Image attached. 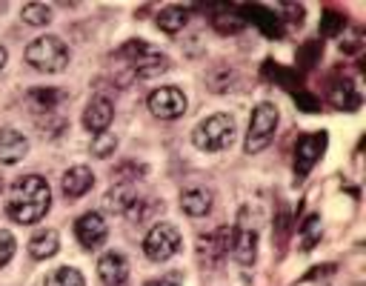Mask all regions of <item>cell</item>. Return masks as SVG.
<instances>
[{"label":"cell","mask_w":366,"mask_h":286,"mask_svg":"<svg viewBox=\"0 0 366 286\" xmlns=\"http://www.w3.org/2000/svg\"><path fill=\"white\" fill-rule=\"evenodd\" d=\"M283 9H286V21H292V23H301L304 21V6L301 4L298 6L295 4H286Z\"/></svg>","instance_id":"obj_31"},{"label":"cell","mask_w":366,"mask_h":286,"mask_svg":"<svg viewBox=\"0 0 366 286\" xmlns=\"http://www.w3.org/2000/svg\"><path fill=\"white\" fill-rule=\"evenodd\" d=\"M26 63L40 72H63L69 66V49L60 38H38L26 46Z\"/></svg>","instance_id":"obj_3"},{"label":"cell","mask_w":366,"mask_h":286,"mask_svg":"<svg viewBox=\"0 0 366 286\" xmlns=\"http://www.w3.org/2000/svg\"><path fill=\"white\" fill-rule=\"evenodd\" d=\"M63 195L66 198H84L92 186H95V175H92V169L89 166H75V169H69L66 175H63Z\"/></svg>","instance_id":"obj_12"},{"label":"cell","mask_w":366,"mask_h":286,"mask_svg":"<svg viewBox=\"0 0 366 286\" xmlns=\"http://www.w3.org/2000/svg\"><path fill=\"white\" fill-rule=\"evenodd\" d=\"M21 15H23V21L32 23V26H46V23L52 21V9H49L46 4H26Z\"/></svg>","instance_id":"obj_25"},{"label":"cell","mask_w":366,"mask_h":286,"mask_svg":"<svg viewBox=\"0 0 366 286\" xmlns=\"http://www.w3.org/2000/svg\"><path fill=\"white\" fill-rule=\"evenodd\" d=\"M275 129H278V106L275 103H258L252 109V118H249V132H246V152L255 155V152H263L272 137H275Z\"/></svg>","instance_id":"obj_4"},{"label":"cell","mask_w":366,"mask_h":286,"mask_svg":"<svg viewBox=\"0 0 366 286\" xmlns=\"http://www.w3.org/2000/svg\"><path fill=\"white\" fill-rule=\"evenodd\" d=\"M181 209L189 214V218H203V214L212 209V195L206 189H189L181 195Z\"/></svg>","instance_id":"obj_15"},{"label":"cell","mask_w":366,"mask_h":286,"mask_svg":"<svg viewBox=\"0 0 366 286\" xmlns=\"http://www.w3.org/2000/svg\"><path fill=\"white\" fill-rule=\"evenodd\" d=\"M143 286H181V278L178 275H166V278H158V280H146Z\"/></svg>","instance_id":"obj_32"},{"label":"cell","mask_w":366,"mask_h":286,"mask_svg":"<svg viewBox=\"0 0 366 286\" xmlns=\"http://www.w3.org/2000/svg\"><path fill=\"white\" fill-rule=\"evenodd\" d=\"M178 249H181V232L172 224H158L143 241V252L149 255V261H158V263L169 261Z\"/></svg>","instance_id":"obj_5"},{"label":"cell","mask_w":366,"mask_h":286,"mask_svg":"<svg viewBox=\"0 0 366 286\" xmlns=\"http://www.w3.org/2000/svg\"><path fill=\"white\" fill-rule=\"evenodd\" d=\"M75 235L84 244V249H98V246L106 244L109 227H106V221L101 218L98 212H86L84 218H78V224H75Z\"/></svg>","instance_id":"obj_8"},{"label":"cell","mask_w":366,"mask_h":286,"mask_svg":"<svg viewBox=\"0 0 366 286\" xmlns=\"http://www.w3.org/2000/svg\"><path fill=\"white\" fill-rule=\"evenodd\" d=\"M149 112L161 120H175L186 112V95L175 86H161L149 95Z\"/></svg>","instance_id":"obj_7"},{"label":"cell","mask_w":366,"mask_h":286,"mask_svg":"<svg viewBox=\"0 0 366 286\" xmlns=\"http://www.w3.org/2000/svg\"><path fill=\"white\" fill-rule=\"evenodd\" d=\"M215 29L221 32V35H235V32H241L244 29V15H238V12H217L215 15Z\"/></svg>","instance_id":"obj_23"},{"label":"cell","mask_w":366,"mask_h":286,"mask_svg":"<svg viewBox=\"0 0 366 286\" xmlns=\"http://www.w3.org/2000/svg\"><path fill=\"white\" fill-rule=\"evenodd\" d=\"M229 252L238 258V263L249 266L255 261V252H258V235H255V229L235 227L232 229V249Z\"/></svg>","instance_id":"obj_13"},{"label":"cell","mask_w":366,"mask_h":286,"mask_svg":"<svg viewBox=\"0 0 366 286\" xmlns=\"http://www.w3.org/2000/svg\"><path fill=\"white\" fill-rule=\"evenodd\" d=\"M49 206H52L49 183L40 175H23L9 189L6 214L15 224H38L49 212Z\"/></svg>","instance_id":"obj_1"},{"label":"cell","mask_w":366,"mask_h":286,"mask_svg":"<svg viewBox=\"0 0 366 286\" xmlns=\"http://www.w3.org/2000/svg\"><path fill=\"white\" fill-rule=\"evenodd\" d=\"M135 200H137L135 189H132V186H126V183H120V186H115V189H109V192H106V198H103V206H106L109 212L126 214V212L132 209V203H135Z\"/></svg>","instance_id":"obj_17"},{"label":"cell","mask_w":366,"mask_h":286,"mask_svg":"<svg viewBox=\"0 0 366 286\" xmlns=\"http://www.w3.org/2000/svg\"><path fill=\"white\" fill-rule=\"evenodd\" d=\"M115 149H118V137H115L112 132L95 135V143H92V155H95V158H109Z\"/></svg>","instance_id":"obj_26"},{"label":"cell","mask_w":366,"mask_h":286,"mask_svg":"<svg viewBox=\"0 0 366 286\" xmlns=\"http://www.w3.org/2000/svg\"><path fill=\"white\" fill-rule=\"evenodd\" d=\"M301 249L304 252H309L318 241H321V218H318V214H309V218L304 221V227H301Z\"/></svg>","instance_id":"obj_24"},{"label":"cell","mask_w":366,"mask_h":286,"mask_svg":"<svg viewBox=\"0 0 366 286\" xmlns=\"http://www.w3.org/2000/svg\"><path fill=\"white\" fill-rule=\"evenodd\" d=\"M143 52H146V43H143V40H129L126 46H120V49H118V57H120V60H132V63H135Z\"/></svg>","instance_id":"obj_29"},{"label":"cell","mask_w":366,"mask_h":286,"mask_svg":"<svg viewBox=\"0 0 366 286\" xmlns=\"http://www.w3.org/2000/svg\"><path fill=\"white\" fill-rule=\"evenodd\" d=\"M166 69H169V57L161 55V52H149V49H146L135 60V75L137 78H158L161 72H166Z\"/></svg>","instance_id":"obj_14"},{"label":"cell","mask_w":366,"mask_h":286,"mask_svg":"<svg viewBox=\"0 0 366 286\" xmlns=\"http://www.w3.org/2000/svg\"><path fill=\"white\" fill-rule=\"evenodd\" d=\"M15 235L12 232H6V229H0V266H6L9 261H12V255H15Z\"/></svg>","instance_id":"obj_27"},{"label":"cell","mask_w":366,"mask_h":286,"mask_svg":"<svg viewBox=\"0 0 366 286\" xmlns=\"http://www.w3.org/2000/svg\"><path fill=\"white\" fill-rule=\"evenodd\" d=\"M6 57H9V55H6V49H4V46H0V69H4V66H6Z\"/></svg>","instance_id":"obj_33"},{"label":"cell","mask_w":366,"mask_h":286,"mask_svg":"<svg viewBox=\"0 0 366 286\" xmlns=\"http://www.w3.org/2000/svg\"><path fill=\"white\" fill-rule=\"evenodd\" d=\"M249 12H252V21L261 26V32H263L266 38H280V29H278V18H275V12H269V9H263V6H252Z\"/></svg>","instance_id":"obj_21"},{"label":"cell","mask_w":366,"mask_h":286,"mask_svg":"<svg viewBox=\"0 0 366 286\" xmlns=\"http://www.w3.org/2000/svg\"><path fill=\"white\" fill-rule=\"evenodd\" d=\"M329 101H332L338 109H358V106H360V95H358V89H355L352 81H341V84L332 89Z\"/></svg>","instance_id":"obj_19"},{"label":"cell","mask_w":366,"mask_h":286,"mask_svg":"<svg viewBox=\"0 0 366 286\" xmlns=\"http://www.w3.org/2000/svg\"><path fill=\"white\" fill-rule=\"evenodd\" d=\"M60 98H63V95L55 92V89H32V92L26 95V101H29L35 109H40V112H52Z\"/></svg>","instance_id":"obj_22"},{"label":"cell","mask_w":366,"mask_h":286,"mask_svg":"<svg viewBox=\"0 0 366 286\" xmlns=\"http://www.w3.org/2000/svg\"><path fill=\"white\" fill-rule=\"evenodd\" d=\"M186 21H189V15H186L183 6H166V9H161V15H158V26H161L166 35L183 32Z\"/></svg>","instance_id":"obj_18"},{"label":"cell","mask_w":366,"mask_h":286,"mask_svg":"<svg viewBox=\"0 0 366 286\" xmlns=\"http://www.w3.org/2000/svg\"><path fill=\"white\" fill-rule=\"evenodd\" d=\"M146 175V166L143 164H120L115 169V181H135V178H143Z\"/></svg>","instance_id":"obj_28"},{"label":"cell","mask_w":366,"mask_h":286,"mask_svg":"<svg viewBox=\"0 0 366 286\" xmlns=\"http://www.w3.org/2000/svg\"><path fill=\"white\" fill-rule=\"evenodd\" d=\"M232 140H235L232 115H212V118L200 120L192 132V143L200 152H221V149L232 147Z\"/></svg>","instance_id":"obj_2"},{"label":"cell","mask_w":366,"mask_h":286,"mask_svg":"<svg viewBox=\"0 0 366 286\" xmlns=\"http://www.w3.org/2000/svg\"><path fill=\"white\" fill-rule=\"evenodd\" d=\"M326 132H315V135H304L298 137V147H295V175L298 178H307L312 172V166L324 158L326 152Z\"/></svg>","instance_id":"obj_6"},{"label":"cell","mask_w":366,"mask_h":286,"mask_svg":"<svg viewBox=\"0 0 366 286\" xmlns=\"http://www.w3.org/2000/svg\"><path fill=\"white\" fill-rule=\"evenodd\" d=\"M57 249H60V241H57V232H55V229H40V232L29 241V252H32V258H38V261H46V258L57 255Z\"/></svg>","instance_id":"obj_16"},{"label":"cell","mask_w":366,"mask_h":286,"mask_svg":"<svg viewBox=\"0 0 366 286\" xmlns=\"http://www.w3.org/2000/svg\"><path fill=\"white\" fill-rule=\"evenodd\" d=\"M0 189H4V181H0Z\"/></svg>","instance_id":"obj_34"},{"label":"cell","mask_w":366,"mask_h":286,"mask_svg":"<svg viewBox=\"0 0 366 286\" xmlns=\"http://www.w3.org/2000/svg\"><path fill=\"white\" fill-rule=\"evenodd\" d=\"M98 275L106 286H123L129 278V261L120 252H106L98 263Z\"/></svg>","instance_id":"obj_10"},{"label":"cell","mask_w":366,"mask_h":286,"mask_svg":"<svg viewBox=\"0 0 366 286\" xmlns=\"http://www.w3.org/2000/svg\"><path fill=\"white\" fill-rule=\"evenodd\" d=\"M112 118H115L112 101H109V98H95V101L86 106V112H84V126H86L92 135H103V132L109 129Z\"/></svg>","instance_id":"obj_9"},{"label":"cell","mask_w":366,"mask_h":286,"mask_svg":"<svg viewBox=\"0 0 366 286\" xmlns=\"http://www.w3.org/2000/svg\"><path fill=\"white\" fill-rule=\"evenodd\" d=\"M46 286H86L84 275L78 269H72V266H60L55 269L49 278H46Z\"/></svg>","instance_id":"obj_20"},{"label":"cell","mask_w":366,"mask_h":286,"mask_svg":"<svg viewBox=\"0 0 366 286\" xmlns=\"http://www.w3.org/2000/svg\"><path fill=\"white\" fill-rule=\"evenodd\" d=\"M29 152V140L15 129H0V164H18Z\"/></svg>","instance_id":"obj_11"},{"label":"cell","mask_w":366,"mask_h":286,"mask_svg":"<svg viewBox=\"0 0 366 286\" xmlns=\"http://www.w3.org/2000/svg\"><path fill=\"white\" fill-rule=\"evenodd\" d=\"M321 29H324V35H338V32L343 29V18L329 9V12L324 15V21H321Z\"/></svg>","instance_id":"obj_30"}]
</instances>
